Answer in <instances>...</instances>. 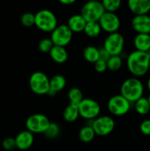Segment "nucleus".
Wrapping results in <instances>:
<instances>
[{"instance_id": "obj_1", "label": "nucleus", "mask_w": 150, "mask_h": 151, "mask_svg": "<svg viewBox=\"0 0 150 151\" xmlns=\"http://www.w3.org/2000/svg\"><path fill=\"white\" fill-rule=\"evenodd\" d=\"M126 66L135 78L142 77L149 72V57L147 52L135 51L126 58Z\"/></svg>"}, {"instance_id": "obj_2", "label": "nucleus", "mask_w": 150, "mask_h": 151, "mask_svg": "<svg viewBox=\"0 0 150 151\" xmlns=\"http://www.w3.org/2000/svg\"><path fill=\"white\" fill-rule=\"evenodd\" d=\"M144 87L143 83L138 78H130L122 83L120 94L130 103H135L143 97Z\"/></svg>"}, {"instance_id": "obj_3", "label": "nucleus", "mask_w": 150, "mask_h": 151, "mask_svg": "<svg viewBox=\"0 0 150 151\" xmlns=\"http://www.w3.org/2000/svg\"><path fill=\"white\" fill-rule=\"evenodd\" d=\"M35 25L44 32H51L57 27V19L52 11L44 9L35 14Z\"/></svg>"}, {"instance_id": "obj_4", "label": "nucleus", "mask_w": 150, "mask_h": 151, "mask_svg": "<svg viewBox=\"0 0 150 151\" xmlns=\"http://www.w3.org/2000/svg\"><path fill=\"white\" fill-rule=\"evenodd\" d=\"M104 13L101 1H90L82 5L79 14L86 22H98Z\"/></svg>"}, {"instance_id": "obj_5", "label": "nucleus", "mask_w": 150, "mask_h": 151, "mask_svg": "<svg viewBox=\"0 0 150 151\" xmlns=\"http://www.w3.org/2000/svg\"><path fill=\"white\" fill-rule=\"evenodd\" d=\"M49 80L48 76L42 72H35L32 74L29 80L31 91L36 94H47L49 91Z\"/></svg>"}, {"instance_id": "obj_6", "label": "nucleus", "mask_w": 150, "mask_h": 151, "mask_svg": "<svg viewBox=\"0 0 150 151\" xmlns=\"http://www.w3.org/2000/svg\"><path fill=\"white\" fill-rule=\"evenodd\" d=\"M79 116L86 120L95 119L99 115L101 106L99 103L91 98H83L78 105Z\"/></svg>"}, {"instance_id": "obj_7", "label": "nucleus", "mask_w": 150, "mask_h": 151, "mask_svg": "<svg viewBox=\"0 0 150 151\" xmlns=\"http://www.w3.org/2000/svg\"><path fill=\"white\" fill-rule=\"evenodd\" d=\"M49 118L42 114H35L26 119L25 125L27 131L32 134H44L50 124Z\"/></svg>"}, {"instance_id": "obj_8", "label": "nucleus", "mask_w": 150, "mask_h": 151, "mask_svg": "<svg viewBox=\"0 0 150 151\" xmlns=\"http://www.w3.org/2000/svg\"><path fill=\"white\" fill-rule=\"evenodd\" d=\"M131 103L121 94H116L109 99L107 109L111 114L116 116H124L130 110Z\"/></svg>"}, {"instance_id": "obj_9", "label": "nucleus", "mask_w": 150, "mask_h": 151, "mask_svg": "<svg viewBox=\"0 0 150 151\" xmlns=\"http://www.w3.org/2000/svg\"><path fill=\"white\" fill-rule=\"evenodd\" d=\"M103 47L110 56L121 55L124 47V38L120 32L109 34L104 41Z\"/></svg>"}, {"instance_id": "obj_10", "label": "nucleus", "mask_w": 150, "mask_h": 151, "mask_svg": "<svg viewBox=\"0 0 150 151\" xmlns=\"http://www.w3.org/2000/svg\"><path fill=\"white\" fill-rule=\"evenodd\" d=\"M73 32L67 24L57 25V27L51 32L50 39L54 46L65 47L71 41Z\"/></svg>"}, {"instance_id": "obj_11", "label": "nucleus", "mask_w": 150, "mask_h": 151, "mask_svg": "<svg viewBox=\"0 0 150 151\" xmlns=\"http://www.w3.org/2000/svg\"><path fill=\"white\" fill-rule=\"evenodd\" d=\"M92 128L96 135L105 137L113 132L115 128V121L110 116H98L93 122Z\"/></svg>"}, {"instance_id": "obj_12", "label": "nucleus", "mask_w": 150, "mask_h": 151, "mask_svg": "<svg viewBox=\"0 0 150 151\" xmlns=\"http://www.w3.org/2000/svg\"><path fill=\"white\" fill-rule=\"evenodd\" d=\"M101 30L109 34L117 32L121 26V22L119 16L116 13L105 12L99 21Z\"/></svg>"}, {"instance_id": "obj_13", "label": "nucleus", "mask_w": 150, "mask_h": 151, "mask_svg": "<svg viewBox=\"0 0 150 151\" xmlns=\"http://www.w3.org/2000/svg\"><path fill=\"white\" fill-rule=\"evenodd\" d=\"M131 25L138 34H150V16L148 15L135 16Z\"/></svg>"}, {"instance_id": "obj_14", "label": "nucleus", "mask_w": 150, "mask_h": 151, "mask_svg": "<svg viewBox=\"0 0 150 151\" xmlns=\"http://www.w3.org/2000/svg\"><path fill=\"white\" fill-rule=\"evenodd\" d=\"M128 7L135 16L148 15L150 11V0H129Z\"/></svg>"}, {"instance_id": "obj_15", "label": "nucleus", "mask_w": 150, "mask_h": 151, "mask_svg": "<svg viewBox=\"0 0 150 151\" xmlns=\"http://www.w3.org/2000/svg\"><path fill=\"white\" fill-rule=\"evenodd\" d=\"M16 147L21 150H26L30 148L34 143V135L27 130L22 131L15 138Z\"/></svg>"}, {"instance_id": "obj_16", "label": "nucleus", "mask_w": 150, "mask_h": 151, "mask_svg": "<svg viewBox=\"0 0 150 151\" xmlns=\"http://www.w3.org/2000/svg\"><path fill=\"white\" fill-rule=\"evenodd\" d=\"M66 80L62 75H55L49 80V91L48 92L49 96L56 95L66 87Z\"/></svg>"}, {"instance_id": "obj_17", "label": "nucleus", "mask_w": 150, "mask_h": 151, "mask_svg": "<svg viewBox=\"0 0 150 151\" xmlns=\"http://www.w3.org/2000/svg\"><path fill=\"white\" fill-rule=\"evenodd\" d=\"M86 24V21L80 14H75L69 18L67 22V26L72 31V32L78 33L83 32Z\"/></svg>"}, {"instance_id": "obj_18", "label": "nucleus", "mask_w": 150, "mask_h": 151, "mask_svg": "<svg viewBox=\"0 0 150 151\" xmlns=\"http://www.w3.org/2000/svg\"><path fill=\"white\" fill-rule=\"evenodd\" d=\"M135 50L147 52L150 50V34H137L133 41Z\"/></svg>"}, {"instance_id": "obj_19", "label": "nucleus", "mask_w": 150, "mask_h": 151, "mask_svg": "<svg viewBox=\"0 0 150 151\" xmlns=\"http://www.w3.org/2000/svg\"><path fill=\"white\" fill-rule=\"evenodd\" d=\"M51 60L57 63H63L67 60L68 52L66 48L59 46H54L49 52Z\"/></svg>"}, {"instance_id": "obj_20", "label": "nucleus", "mask_w": 150, "mask_h": 151, "mask_svg": "<svg viewBox=\"0 0 150 151\" xmlns=\"http://www.w3.org/2000/svg\"><path fill=\"white\" fill-rule=\"evenodd\" d=\"M63 119L68 122H74L78 119L79 116L78 106L70 104L69 103L63 113Z\"/></svg>"}, {"instance_id": "obj_21", "label": "nucleus", "mask_w": 150, "mask_h": 151, "mask_svg": "<svg viewBox=\"0 0 150 151\" xmlns=\"http://www.w3.org/2000/svg\"><path fill=\"white\" fill-rule=\"evenodd\" d=\"M83 58L86 61L91 63H95L99 60V48L94 46H88L83 50Z\"/></svg>"}, {"instance_id": "obj_22", "label": "nucleus", "mask_w": 150, "mask_h": 151, "mask_svg": "<svg viewBox=\"0 0 150 151\" xmlns=\"http://www.w3.org/2000/svg\"><path fill=\"white\" fill-rule=\"evenodd\" d=\"M95 136L96 134L94 129L92 127L89 126V125H85V126L82 127L79 130V134H78V137H79L80 141L84 143L91 142L95 138Z\"/></svg>"}, {"instance_id": "obj_23", "label": "nucleus", "mask_w": 150, "mask_h": 151, "mask_svg": "<svg viewBox=\"0 0 150 151\" xmlns=\"http://www.w3.org/2000/svg\"><path fill=\"white\" fill-rule=\"evenodd\" d=\"M83 32L89 38H96L101 33V28L99 22H87Z\"/></svg>"}, {"instance_id": "obj_24", "label": "nucleus", "mask_w": 150, "mask_h": 151, "mask_svg": "<svg viewBox=\"0 0 150 151\" xmlns=\"http://www.w3.org/2000/svg\"><path fill=\"white\" fill-rule=\"evenodd\" d=\"M134 103H135V110L138 114L144 116L149 113L150 105L147 100V97H142Z\"/></svg>"}, {"instance_id": "obj_25", "label": "nucleus", "mask_w": 150, "mask_h": 151, "mask_svg": "<svg viewBox=\"0 0 150 151\" xmlns=\"http://www.w3.org/2000/svg\"><path fill=\"white\" fill-rule=\"evenodd\" d=\"M68 98H69L70 104L78 106L83 100V94L79 88L74 87L71 88L68 92Z\"/></svg>"}, {"instance_id": "obj_26", "label": "nucleus", "mask_w": 150, "mask_h": 151, "mask_svg": "<svg viewBox=\"0 0 150 151\" xmlns=\"http://www.w3.org/2000/svg\"><path fill=\"white\" fill-rule=\"evenodd\" d=\"M122 58L121 55H114L110 56L109 60L107 61V69L112 72H116L119 70L122 66Z\"/></svg>"}, {"instance_id": "obj_27", "label": "nucleus", "mask_w": 150, "mask_h": 151, "mask_svg": "<svg viewBox=\"0 0 150 151\" xmlns=\"http://www.w3.org/2000/svg\"><path fill=\"white\" fill-rule=\"evenodd\" d=\"M101 3L105 12L113 13H116L121 4L120 0H103Z\"/></svg>"}, {"instance_id": "obj_28", "label": "nucleus", "mask_w": 150, "mask_h": 151, "mask_svg": "<svg viewBox=\"0 0 150 151\" xmlns=\"http://www.w3.org/2000/svg\"><path fill=\"white\" fill-rule=\"evenodd\" d=\"M60 126L57 123H55V122H50L48 128H47L46 131H45L44 134L47 139H53L57 138L60 135Z\"/></svg>"}, {"instance_id": "obj_29", "label": "nucleus", "mask_w": 150, "mask_h": 151, "mask_svg": "<svg viewBox=\"0 0 150 151\" xmlns=\"http://www.w3.org/2000/svg\"><path fill=\"white\" fill-rule=\"evenodd\" d=\"M35 14L30 12L24 13L21 17V23L26 27H31L35 25Z\"/></svg>"}, {"instance_id": "obj_30", "label": "nucleus", "mask_w": 150, "mask_h": 151, "mask_svg": "<svg viewBox=\"0 0 150 151\" xmlns=\"http://www.w3.org/2000/svg\"><path fill=\"white\" fill-rule=\"evenodd\" d=\"M54 44L50 38H44L38 44V49L44 53H49L54 47Z\"/></svg>"}, {"instance_id": "obj_31", "label": "nucleus", "mask_w": 150, "mask_h": 151, "mask_svg": "<svg viewBox=\"0 0 150 151\" xmlns=\"http://www.w3.org/2000/svg\"><path fill=\"white\" fill-rule=\"evenodd\" d=\"M2 147L6 150H13L16 147V140L11 137H7L4 139L2 142Z\"/></svg>"}, {"instance_id": "obj_32", "label": "nucleus", "mask_w": 150, "mask_h": 151, "mask_svg": "<svg viewBox=\"0 0 150 151\" xmlns=\"http://www.w3.org/2000/svg\"><path fill=\"white\" fill-rule=\"evenodd\" d=\"M140 131L146 136H150V119H145L140 125Z\"/></svg>"}, {"instance_id": "obj_33", "label": "nucleus", "mask_w": 150, "mask_h": 151, "mask_svg": "<svg viewBox=\"0 0 150 151\" xmlns=\"http://www.w3.org/2000/svg\"><path fill=\"white\" fill-rule=\"evenodd\" d=\"M94 64V69L99 73H103L107 69V62L103 61V60H99L96 62Z\"/></svg>"}, {"instance_id": "obj_34", "label": "nucleus", "mask_w": 150, "mask_h": 151, "mask_svg": "<svg viewBox=\"0 0 150 151\" xmlns=\"http://www.w3.org/2000/svg\"><path fill=\"white\" fill-rule=\"evenodd\" d=\"M99 60H103V61L107 62L110 58V55L103 47L99 48Z\"/></svg>"}, {"instance_id": "obj_35", "label": "nucleus", "mask_w": 150, "mask_h": 151, "mask_svg": "<svg viewBox=\"0 0 150 151\" xmlns=\"http://www.w3.org/2000/svg\"><path fill=\"white\" fill-rule=\"evenodd\" d=\"M74 2V0H60V3H61L63 5H71Z\"/></svg>"}, {"instance_id": "obj_36", "label": "nucleus", "mask_w": 150, "mask_h": 151, "mask_svg": "<svg viewBox=\"0 0 150 151\" xmlns=\"http://www.w3.org/2000/svg\"><path fill=\"white\" fill-rule=\"evenodd\" d=\"M147 54H148L149 57V72H150V50L147 52Z\"/></svg>"}, {"instance_id": "obj_37", "label": "nucleus", "mask_w": 150, "mask_h": 151, "mask_svg": "<svg viewBox=\"0 0 150 151\" xmlns=\"http://www.w3.org/2000/svg\"><path fill=\"white\" fill-rule=\"evenodd\" d=\"M146 86H147V88H148L149 91H150V76H149V78H148V81H147Z\"/></svg>"}, {"instance_id": "obj_38", "label": "nucleus", "mask_w": 150, "mask_h": 151, "mask_svg": "<svg viewBox=\"0 0 150 151\" xmlns=\"http://www.w3.org/2000/svg\"><path fill=\"white\" fill-rule=\"evenodd\" d=\"M147 100H148L149 103V105H150V94H149V95L148 96V97H147Z\"/></svg>"}]
</instances>
